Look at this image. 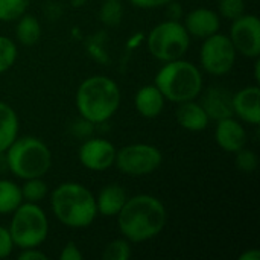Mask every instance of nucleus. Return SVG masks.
Wrapping results in <instances>:
<instances>
[{"instance_id":"1","label":"nucleus","mask_w":260,"mask_h":260,"mask_svg":"<svg viewBox=\"0 0 260 260\" xmlns=\"http://www.w3.org/2000/svg\"><path fill=\"white\" fill-rule=\"evenodd\" d=\"M168 221L165 204L148 193H140L126 200L117 213V225L122 236L134 244L146 242L161 233Z\"/></svg>"},{"instance_id":"2","label":"nucleus","mask_w":260,"mask_h":260,"mask_svg":"<svg viewBox=\"0 0 260 260\" xmlns=\"http://www.w3.org/2000/svg\"><path fill=\"white\" fill-rule=\"evenodd\" d=\"M75 101L82 119L93 125L104 123L116 114L120 105V88L114 79L94 75L81 82Z\"/></svg>"},{"instance_id":"3","label":"nucleus","mask_w":260,"mask_h":260,"mask_svg":"<svg viewBox=\"0 0 260 260\" xmlns=\"http://www.w3.org/2000/svg\"><path fill=\"white\" fill-rule=\"evenodd\" d=\"M55 218L69 229H87L98 216L96 198L84 184L62 183L50 195Z\"/></svg>"},{"instance_id":"4","label":"nucleus","mask_w":260,"mask_h":260,"mask_svg":"<svg viewBox=\"0 0 260 260\" xmlns=\"http://www.w3.org/2000/svg\"><path fill=\"white\" fill-rule=\"evenodd\" d=\"M155 87L166 101L181 104L197 99L203 91V75L200 69L183 58L165 62L155 75Z\"/></svg>"},{"instance_id":"5","label":"nucleus","mask_w":260,"mask_h":260,"mask_svg":"<svg viewBox=\"0 0 260 260\" xmlns=\"http://www.w3.org/2000/svg\"><path fill=\"white\" fill-rule=\"evenodd\" d=\"M5 152L8 169L21 180L43 177L52 166V152L49 146L32 136L17 137Z\"/></svg>"},{"instance_id":"6","label":"nucleus","mask_w":260,"mask_h":260,"mask_svg":"<svg viewBox=\"0 0 260 260\" xmlns=\"http://www.w3.org/2000/svg\"><path fill=\"white\" fill-rule=\"evenodd\" d=\"M9 235L14 247L20 250L40 247L49 235V219L46 212L37 203L23 201L12 213Z\"/></svg>"},{"instance_id":"7","label":"nucleus","mask_w":260,"mask_h":260,"mask_svg":"<svg viewBox=\"0 0 260 260\" xmlns=\"http://www.w3.org/2000/svg\"><path fill=\"white\" fill-rule=\"evenodd\" d=\"M149 53L161 61L169 62L183 58L190 46V35L183 23L177 20H166L151 29L146 38Z\"/></svg>"},{"instance_id":"8","label":"nucleus","mask_w":260,"mask_h":260,"mask_svg":"<svg viewBox=\"0 0 260 260\" xmlns=\"http://www.w3.org/2000/svg\"><path fill=\"white\" fill-rule=\"evenodd\" d=\"M163 163L161 151L148 143H131L116 152L114 165L129 177H143L155 172Z\"/></svg>"},{"instance_id":"9","label":"nucleus","mask_w":260,"mask_h":260,"mask_svg":"<svg viewBox=\"0 0 260 260\" xmlns=\"http://www.w3.org/2000/svg\"><path fill=\"white\" fill-rule=\"evenodd\" d=\"M200 61L209 75H227L236 62V49L232 44L229 35L216 32L204 38L200 52Z\"/></svg>"},{"instance_id":"10","label":"nucleus","mask_w":260,"mask_h":260,"mask_svg":"<svg viewBox=\"0 0 260 260\" xmlns=\"http://www.w3.org/2000/svg\"><path fill=\"white\" fill-rule=\"evenodd\" d=\"M236 53L247 58L260 56V20L254 14H242L233 20L229 35Z\"/></svg>"},{"instance_id":"11","label":"nucleus","mask_w":260,"mask_h":260,"mask_svg":"<svg viewBox=\"0 0 260 260\" xmlns=\"http://www.w3.org/2000/svg\"><path fill=\"white\" fill-rule=\"evenodd\" d=\"M116 152L117 149L110 140L90 137L81 145L78 151V157L85 169L101 172L110 169L114 165Z\"/></svg>"},{"instance_id":"12","label":"nucleus","mask_w":260,"mask_h":260,"mask_svg":"<svg viewBox=\"0 0 260 260\" xmlns=\"http://www.w3.org/2000/svg\"><path fill=\"white\" fill-rule=\"evenodd\" d=\"M183 26L186 27L189 35H193L197 38H207L219 32L221 17L218 12L209 8H195L187 12Z\"/></svg>"},{"instance_id":"13","label":"nucleus","mask_w":260,"mask_h":260,"mask_svg":"<svg viewBox=\"0 0 260 260\" xmlns=\"http://www.w3.org/2000/svg\"><path fill=\"white\" fill-rule=\"evenodd\" d=\"M215 139L218 146L230 154H236L239 149L247 146V131L235 117L218 120Z\"/></svg>"},{"instance_id":"14","label":"nucleus","mask_w":260,"mask_h":260,"mask_svg":"<svg viewBox=\"0 0 260 260\" xmlns=\"http://www.w3.org/2000/svg\"><path fill=\"white\" fill-rule=\"evenodd\" d=\"M233 113L250 125L260 123V88L248 85L233 94Z\"/></svg>"},{"instance_id":"15","label":"nucleus","mask_w":260,"mask_h":260,"mask_svg":"<svg viewBox=\"0 0 260 260\" xmlns=\"http://www.w3.org/2000/svg\"><path fill=\"white\" fill-rule=\"evenodd\" d=\"M203 108L206 110L209 119L222 120L227 117H233V94L224 87H210L201 101Z\"/></svg>"},{"instance_id":"16","label":"nucleus","mask_w":260,"mask_h":260,"mask_svg":"<svg viewBox=\"0 0 260 260\" xmlns=\"http://www.w3.org/2000/svg\"><path fill=\"white\" fill-rule=\"evenodd\" d=\"M175 119L181 128L192 133L204 131L210 122L206 110L203 108L201 104L195 102V99L178 104V108L175 111Z\"/></svg>"},{"instance_id":"17","label":"nucleus","mask_w":260,"mask_h":260,"mask_svg":"<svg viewBox=\"0 0 260 260\" xmlns=\"http://www.w3.org/2000/svg\"><path fill=\"white\" fill-rule=\"evenodd\" d=\"M165 96L155 87V84L143 85L134 96V107L140 116L146 119H155L165 108Z\"/></svg>"},{"instance_id":"18","label":"nucleus","mask_w":260,"mask_h":260,"mask_svg":"<svg viewBox=\"0 0 260 260\" xmlns=\"http://www.w3.org/2000/svg\"><path fill=\"white\" fill-rule=\"evenodd\" d=\"M96 198V209L98 215H102L105 218L117 216V213L125 206L128 195L125 189L119 184H108L102 187Z\"/></svg>"},{"instance_id":"19","label":"nucleus","mask_w":260,"mask_h":260,"mask_svg":"<svg viewBox=\"0 0 260 260\" xmlns=\"http://www.w3.org/2000/svg\"><path fill=\"white\" fill-rule=\"evenodd\" d=\"M18 116L14 108L0 101V154L18 137Z\"/></svg>"},{"instance_id":"20","label":"nucleus","mask_w":260,"mask_h":260,"mask_svg":"<svg viewBox=\"0 0 260 260\" xmlns=\"http://www.w3.org/2000/svg\"><path fill=\"white\" fill-rule=\"evenodd\" d=\"M17 41L23 46H34L41 38V24L37 17L30 14H23L15 27Z\"/></svg>"},{"instance_id":"21","label":"nucleus","mask_w":260,"mask_h":260,"mask_svg":"<svg viewBox=\"0 0 260 260\" xmlns=\"http://www.w3.org/2000/svg\"><path fill=\"white\" fill-rule=\"evenodd\" d=\"M21 203L20 186L11 180H0V215H11Z\"/></svg>"},{"instance_id":"22","label":"nucleus","mask_w":260,"mask_h":260,"mask_svg":"<svg viewBox=\"0 0 260 260\" xmlns=\"http://www.w3.org/2000/svg\"><path fill=\"white\" fill-rule=\"evenodd\" d=\"M123 15V6L120 0H105L99 8V20L108 26L116 27L120 24Z\"/></svg>"},{"instance_id":"23","label":"nucleus","mask_w":260,"mask_h":260,"mask_svg":"<svg viewBox=\"0 0 260 260\" xmlns=\"http://www.w3.org/2000/svg\"><path fill=\"white\" fill-rule=\"evenodd\" d=\"M20 189H21L23 201H26V203L38 204L47 195V184H46V181H43V177L24 180V184L20 186Z\"/></svg>"},{"instance_id":"24","label":"nucleus","mask_w":260,"mask_h":260,"mask_svg":"<svg viewBox=\"0 0 260 260\" xmlns=\"http://www.w3.org/2000/svg\"><path fill=\"white\" fill-rule=\"evenodd\" d=\"M27 0H0V21H15L26 14Z\"/></svg>"},{"instance_id":"25","label":"nucleus","mask_w":260,"mask_h":260,"mask_svg":"<svg viewBox=\"0 0 260 260\" xmlns=\"http://www.w3.org/2000/svg\"><path fill=\"white\" fill-rule=\"evenodd\" d=\"M17 44L8 37L0 35V75L8 72L17 61Z\"/></svg>"},{"instance_id":"26","label":"nucleus","mask_w":260,"mask_h":260,"mask_svg":"<svg viewBox=\"0 0 260 260\" xmlns=\"http://www.w3.org/2000/svg\"><path fill=\"white\" fill-rule=\"evenodd\" d=\"M131 257V245L126 239H114L107 244L102 259L104 260H128Z\"/></svg>"},{"instance_id":"27","label":"nucleus","mask_w":260,"mask_h":260,"mask_svg":"<svg viewBox=\"0 0 260 260\" xmlns=\"http://www.w3.org/2000/svg\"><path fill=\"white\" fill-rule=\"evenodd\" d=\"M219 17L227 20H236L242 14H245V2L244 0H219Z\"/></svg>"},{"instance_id":"28","label":"nucleus","mask_w":260,"mask_h":260,"mask_svg":"<svg viewBox=\"0 0 260 260\" xmlns=\"http://www.w3.org/2000/svg\"><path fill=\"white\" fill-rule=\"evenodd\" d=\"M235 163L236 166L244 171V172H253L257 165H259V160H257V155L251 151V149H247V148H242L236 152V158H235Z\"/></svg>"},{"instance_id":"29","label":"nucleus","mask_w":260,"mask_h":260,"mask_svg":"<svg viewBox=\"0 0 260 260\" xmlns=\"http://www.w3.org/2000/svg\"><path fill=\"white\" fill-rule=\"evenodd\" d=\"M14 250V242L9 235V230L3 225H0V259H6L11 256Z\"/></svg>"},{"instance_id":"30","label":"nucleus","mask_w":260,"mask_h":260,"mask_svg":"<svg viewBox=\"0 0 260 260\" xmlns=\"http://www.w3.org/2000/svg\"><path fill=\"white\" fill-rule=\"evenodd\" d=\"M84 256L81 253V250L78 248V245L75 242H67L61 253H59V260H82Z\"/></svg>"},{"instance_id":"31","label":"nucleus","mask_w":260,"mask_h":260,"mask_svg":"<svg viewBox=\"0 0 260 260\" xmlns=\"http://www.w3.org/2000/svg\"><path fill=\"white\" fill-rule=\"evenodd\" d=\"M128 2L140 9H155V8L166 6L172 0H128Z\"/></svg>"},{"instance_id":"32","label":"nucleus","mask_w":260,"mask_h":260,"mask_svg":"<svg viewBox=\"0 0 260 260\" xmlns=\"http://www.w3.org/2000/svg\"><path fill=\"white\" fill-rule=\"evenodd\" d=\"M20 260H47V256L37 248H24L21 250V253L18 254Z\"/></svg>"},{"instance_id":"33","label":"nucleus","mask_w":260,"mask_h":260,"mask_svg":"<svg viewBox=\"0 0 260 260\" xmlns=\"http://www.w3.org/2000/svg\"><path fill=\"white\" fill-rule=\"evenodd\" d=\"M166 6H168V9H166L168 20H177V21H180V18L183 17V6L177 0H172Z\"/></svg>"},{"instance_id":"34","label":"nucleus","mask_w":260,"mask_h":260,"mask_svg":"<svg viewBox=\"0 0 260 260\" xmlns=\"http://www.w3.org/2000/svg\"><path fill=\"white\" fill-rule=\"evenodd\" d=\"M239 260H260V251L253 248V250H248L245 253H242L239 256Z\"/></svg>"},{"instance_id":"35","label":"nucleus","mask_w":260,"mask_h":260,"mask_svg":"<svg viewBox=\"0 0 260 260\" xmlns=\"http://www.w3.org/2000/svg\"><path fill=\"white\" fill-rule=\"evenodd\" d=\"M259 67H260V61H259V58H256V64H254V79H256L257 82L260 81Z\"/></svg>"}]
</instances>
